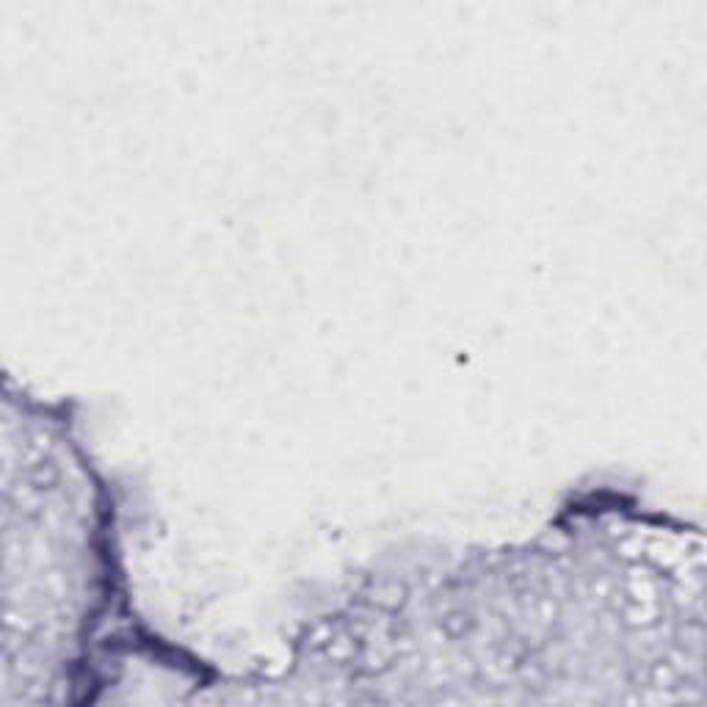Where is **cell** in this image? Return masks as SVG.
<instances>
[{"label": "cell", "instance_id": "6da1fadb", "mask_svg": "<svg viewBox=\"0 0 707 707\" xmlns=\"http://www.w3.org/2000/svg\"><path fill=\"white\" fill-rule=\"evenodd\" d=\"M611 597H614L616 614L633 630H647L663 619L661 580L641 564L625 569L622 580L611 589Z\"/></svg>", "mask_w": 707, "mask_h": 707}, {"label": "cell", "instance_id": "3957f363", "mask_svg": "<svg viewBox=\"0 0 707 707\" xmlns=\"http://www.w3.org/2000/svg\"><path fill=\"white\" fill-rule=\"evenodd\" d=\"M61 478H64L61 476V467L53 459H45V456H36L31 467H28V473H25L28 489L36 492V495H47V492L58 489Z\"/></svg>", "mask_w": 707, "mask_h": 707}, {"label": "cell", "instance_id": "277c9868", "mask_svg": "<svg viewBox=\"0 0 707 707\" xmlns=\"http://www.w3.org/2000/svg\"><path fill=\"white\" fill-rule=\"evenodd\" d=\"M473 627H476V619H473L470 611H464V608H448V611L440 616V630L451 638V641L470 636Z\"/></svg>", "mask_w": 707, "mask_h": 707}, {"label": "cell", "instance_id": "7a4b0ae2", "mask_svg": "<svg viewBox=\"0 0 707 707\" xmlns=\"http://www.w3.org/2000/svg\"><path fill=\"white\" fill-rule=\"evenodd\" d=\"M685 655H658L647 661V666L638 672V680L644 683L647 691L655 694H669L680 691L685 685Z\"/></svg>", "mask_w": 707, "mask_h": 707}]
</instances>
